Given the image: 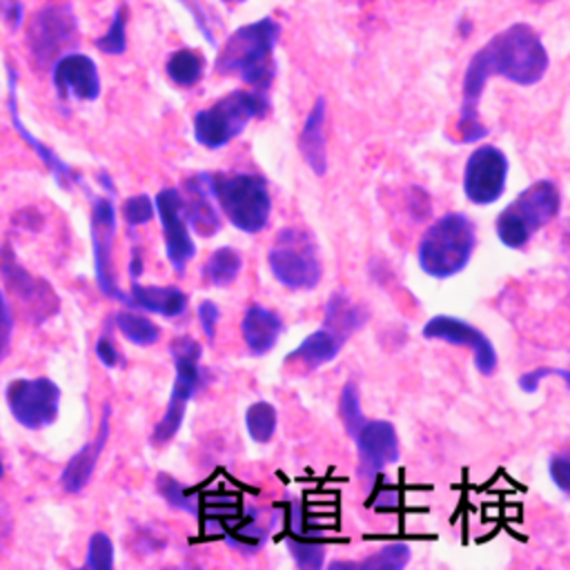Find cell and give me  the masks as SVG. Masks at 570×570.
Masks as SVG:
<instances>
[{
    "label": "cell",
    "mask_w": 570,
    "mask_h": 570,
    "mask_svg": "<svg viewBox=\"0 0 570 570\" xmlns=\"http://www.w3.org/2000/svg\"><path fill=\"white\" fill-rule=\"evenodd\" d=\"M550 58L539 33L517 22L494 33L470 58L461 82V111L456 118V131L463 142H476L488 136V127L479 118V100L490 78L499 76L521 87L537 85L548 71Z\"/></svg>",
    "instance_id": "1"
},
{
    "label": "cell",
    "mask_w": 570,
    "mask_h": 570,
    "mask_svg": "<svg viewBox=\"0 0 570 570\" xmlns=\"http://www.w3.org/2000/svg\"><path fill=\"white\" fill-rule=\"evenodd\" d=\"M278 38L281 24L269 16L238 27L223 42L214 71L218 76H238L252 89L267 91L276 73L274 47Z\"/></svg>",
    "instance_id": "2"
},
{
    "label": "cell",
    "mask_w": 570,
    "mask_h": 570,
    "mask_svg": "<svg viewBox=\"0 0 570 570\" xmlns=\"http://www.w3.org/2000/svg\"><path fill=\"white\" fill-rule=\"evenodd\" d=\"M207 191L218 203L225 218L245 234H258L267 227L272 196L267 180L252 171H203Z\"/></svg>",
    "instance_id": "3"
},
{
    "label": "cell",
    "mask_w": 570,
    "mask_h": 570,
    "mask_svg": "<svg viewBox=\"0 0 570 570\" xmlns=\"http://www.w3.org/2000/svg\"><path fill=\"white\" fill-rule=\"evenodd\" d=\"M474 247V223L461 212L443 214L423 232L419 240V267L432 278L456 276L468 267Z\"/></svg>",
    "instance_id": "4"
},
{
    "label": "cell",
    "mask_w": 570,
    "mask_h": 570,
    "mask_svg": "<svg viewBox=\"0 0 570 570\" xmlns=\"http://www.w3.org/2000/svg\"><path fill=\"white\" fill-rule=\"evenodd\" d=\"M559 209V187L552 180L541 178L519 191V196L499 212L494 220L497 238L510 249H521L541 227L557 218Z\"/></svg>",
    "instance_id": "5"
},
{
    "label": "cell",
    "mask_w": 570,
    "mask_h": 570,
    "mask_svg": "<svg viewBox=\"0 0 570 570\" xmlns=\"http://www.w3.org/2000/svg\"><path fill=\"white\" fill-rule=\"evenodd\" d=\"M269 111V100L265 91L256 89H234L212 102L209 107L196 111L194 116V138L205 149H220L232 142L243 129L263 118Z\"/></svg>",
    "instance_id": "6"
},
{
    "label": "cell",
    "mask_w": 570,
    "mask_h": 570,
    "mask_svg": "<svg viewBox=\"0 0 570 570\" xmlns=\"http://www.w3.org/2000/svg\"><path fill=\"white\" fill-rule=\"evenodd\" d=\"M169 354H171L176 376L171 383L167 410H165L163 419L154 425V432H151L154 445H165L167 441H171L176 436V432L183 425L187 403L205 385V370L200 367L203 347L196 338H191L187 334L176 336L169 343Z\"/></svg>",
    "instance_id": "7"
},
{
    "label": "cell",
    "mask_w": 570,
    "mask_h": 570,
    "mask_svg": "<svg viewBox=\"0 0 570 570\" xmlns=\"http://www.w3.org/2000/svg\"><path fill=\"white\" fill-rule=\"evenodd\" d=\"M267 265L272 276L294 292H312L323 276L318 245L303 227L278 229L267 252Z\"/></svg>",
    "instance_id": "8"
},
{
    "label": "cell",
    "mask_w": 570,
    "mask_h": 570,
    "mask_svg": "<svg viewBox=\"0 0 570 570\" xmlns=\"http://www.w3.org/2000/svg\"><path fill=\"white\" fill-rule=\"evenodd\" d=\"M78 38L76 16L67 2H49L40 7L27 27V47L38 69L53 65L62 51Z\"/></svg>",
    "instance_id": "9"
},
{
    "label": "cell",
    "mask_w": 570,
    "mask_h": 570,
    "mask_svg": "<svg viewBox=\"0 0 570 570\" xmlns=\"http://www.w3.org/2000/svg\"><path fill=\"white\" fill-rule=\"evenodd\" d=\"M4 396L11 416L27 430L49 428L58 419L60 387L47 376L13 379Z\"/></svg>",
    "instance_id": "10"
},
{
    "label": "cell",
    "mask_w": 570,
    "mask_h": 570,
    "mask_svg": "<svg viewBox=\"0 0 570 570\" xmlns=\"http://www.w3.org/2000/svg\"><path fill=\"white\" fill-rule=\"evenodd\" d=\"M91 247H94V272L100 292L107 298H114L127 305V294L116 283L114 272V238H116V207L111 198L100 196L91 203Z\"/></svg>",
    "instance_id": "11"
},
{
    "label": "cell",
    "mask_w": 570,
    "mask_h": 570,
    "mask_svg": "<svg viewBox=\"0 0 570 570\" xmlns=\"http://www.w3.org/2000/svg\"><path fill=\"white\" fill-rule=\"evenodd\" d=\"M508 183V156L494 145L476 147L463 169V194L474 205L497 203Z\"/></svg>",
    "instance_id": "12"
},
{
    "label": "cell",
    "mask_w": 570,
    "mask_h": 570,
    "mask_svg": "<svg viewBox=\"0 0 570 570\" xmlns=\"http://www.w3.org/2000/svg\"><path fill=\"white\" fill-rule=\"evenodd\" d=\"M154 207H156V214L163 225L167 261L176 274H183L187 263L196 254V245H194V238L187 227L183 194L176 187H165L156 194Z\"/></svg>",
    "instance_id": "13"
},
{
    "label": "cell",
    "mask_w": 570,
    "mask_h": 570,
    "mask_svg": "<svg viewBox=\"0 0 570 570\" xmlns=\"http://www.w3.org/2000/svg\"><path fill=\"white\" fill-rule=\"evenodd\" d=\"M421 334H423V338H430V341H445L450 345L470 347L472 356H474L476 372L483 376L494 374L497 363H499L497 350L490 343V338L479 327L470 325L468 321L448 316V314H436L423 325Z\"/></svg>",
    "instance_id": "14"
},
{
    "label": "cell",
    "mask_w": 570,
    "mask_h": 570,
    "mask_svg": "<svg viewBox=\"0 0 570 570\" xmlns=\"http://www.w3.org/2000/svg\"><path fill=\"white\" fill-rule=\"evenodd\" d=\"M0 276L7 287L18 296L22 305L29 307V314L40 323L58 312V296L49 287L47 281L29 274L16 258L11 245H2L0 249Z\"/></svg>",
    "instance_id": "15"
},
{
    "label": "cell",
    "mask_w": 570,
    "mask_h": 570,
    "mask_svg": "<svg viewBox=\"0 0 570 570\" xmlns=\"http://www.w3.org/2000/svg\"><path fill=\"white\" fill-rule=\"evenodd\" d=\"M356 452H358V476L365 481H374L387 465L396 463L401 456L399 436L390 421L376 419L365 421L354 434Z\"/></svg>",
    "instance_id": "16"
},
{
    "label": "cell",
    "mask_w": 570,
    "mask_h": 570,
    "mask_svg": "<svg viewBox=\"0 0 570 570\" xmlns=\"http://www.w3.org/2000/svg\"><path fill=\"white\" fill-rule=\"evenodd\" d=\"M51 80L58 98L96 100L100 96V73L85 53H62L51 65Z\"/></svg>",
    "instance_id": "17"
},
{
    "label": "cell",
    "mask_w": 570,
    "mask_h": 570,
    "mask_svg": "<svg viewBox=\"0 0 570 570\" xmlns=\"http://www.w3.org/2000/svg\"><path fill=\"white\" fill-rule=\"evenodd\" d=\"M285 508L287 528H285V546L294 559V563L303 570H318L325 561V541L314 532L303 519V505L298 499H289Z\"/></svg>",
    "instance_id": "18"
},
{
    "label": "cell",
    "mask_w": 570,
    "mask_h": 570,
    "mask_svg": "<svg viewBox=\"0 0 570 570\" xmlns=\"http://www.w3.org/2000/svg\"><path fill=\"white\" fill-rule=\"evenodd\" d=\"M109 419H111V410H109V403H105L102 407V416H100V425H98V432L96 436L85 443L69 461L67 465L62 468L60 472V485L65 492L69 494H78L87 488L94 470H96V463L107 445V439H109Z\"/></svg>",
    "instance_id": "19"
},
{
    "label": "cell",
    "mask_w": 570,
    "mask_h": 570,
    "mask_svg": "<svg viewBox=\"0 0 570 570\" xmlns=\"http://www.w3.org/2000/svg\"><path fill=\"white\" fill-rule=\"evenodd\" d=\"M283 332H285V323L274 309L254 303L243 312L240 336L249 354L263 356L272 352Z\"/></svg>",
    "instance_id": "20"
},
{
    "label": "cell",
    "mask_w": 570,
    "mask_h": 570,
    "mask_svg": "<svg viewBox=\"0 0 570 570\" xmlns=\"http://www.w3.org/2000/svg\"><path fill=\"white\" fill-rule=\"evenodd\" d=\"M187 294L176 285H140L138 281L131 283V289L127 294V307L145 309L149 314H158L165 318H178L187 309Z\"/></svg>",
    "instance_id": "21"
},
{
    "label": "cell",
    "mask_w": 570,
    "mask_h": 570,
    "mask_svg": "<svg viewBox=\"0 0 570 570\" xmlns=\"http://www.w3.org/2000/svg\"><path fill=\"white\" fill-rule=\"evenodd\" d=\"M325 116H327V105L325 98L318 96L314 107L309 109L303 129L298 134V151L307 167L316 176L327 174V149H325Z\"/></svg>",
    "instance_id": "22"
},
{
    "label": "cell",
    "mask_w": 570,
    "mask_h": 570,
    "mask_svg": "<svg viewBox=\"0 0 570 570\" xmlns=\"http://www.w3.org/2000/svg\"><path fill=\"white\" fill-rule=\"evenodd\" d=\"M7 78H9V102H7V107H9V116H11L13 129H16V131L20 134V138L40 156V160L51 169V174L56 176V183H58L60 187H69L71 180H78L76 174H73V169H71L65 160H60L45 142H40L29 129H24V125H22V120H20V116H18V105H16V80H18V73H16L13 65H9V62H7Z\"/></svg>",
    "instance_id": "23"
},
{
    "label": "cell",
    "mask_w": 570,
    "mask_h": 570,
    "mask_svg": "<svg viewBox=\"0 0 570 570\" xmlns=\"http://www.w3.org/2000/svg\"><path fill=\"white\" fill-rule=\"evenodd\" d=\"M343 338L332 332L330 327H318L312 334H307L289 354H287V363L292 365H301L305 370H316L321 365H327L330 361H334L343 347Z\"/></svg>",
    "instance_id": "24"
},
{
    "label": "cell",
    "mask_w": 570,
    "mask_h": 570,
    "mask_svg": "<svg viewBox=\"0 0 570 570\" xmlns=\"http://www.w3.org/2000/svg\"><path fill=\"white\" fill-rule=\"evenodd\" d=\"M187 198H183L187 225H191L200 236H214L220 229V216L212 203L203 174L187 178Z\"/></svg>",
    "instance_id": "25"
},
{
    "label": "cell",
    "mask_w": 570,
    "mask_h": 570,
    "mask_svg": "<svg viewBox=\"0 0 570 570\" xmlns=\"http://www.w3.org/2000/svg\"><path fill=\"white\" fill-rule=\"evenodd\" d=\"M367 318L363 305L347 298L345 292H334L325 303V327L336 332L343 341H347Z\"/></svg>",
    "instance_id": "26"
},
{
    "label": "cell",
    "mask_w": 570,
    "mask_h": 570,
    "mask_svg": "<svg viewBox=\"0 0 570 570\" xmlns=\"http://www.w3.org/2000/svg\"><path fill=\"white\" fill-rule=\"evenodd\" d=\"M238 519V517H236ZM234 519V521H236ZM274 523H276V519H272L269 523H263L258 517H249L247 521H236L234 525H232V530L227 528L225 532H223V541L232 548V550H236V552H240V554H256V552H261L263 550V546L267 543V539H269V534H272V530H274Z\"/></svg>",
    "instance_id": "27"
},
{
    "label": "cell",
    "mask_w": 570,
    "mask_h": 570,
    "mask_svg": "<svg viewBox=\"0 0 570 570\" xmlns=\"http://www.w3.org/2000/svg\"><path fill=\"white\" fill-rule=\"evenodd\" d=\"M412 550L405 541H390L383 543L376 552L365 557L363 561H332L330 570H343V568H354V570H401L410 563Z\"/></svg>",
    "instance_id": "28"
},
{
    "label": "cell",
    "mask_w": 570,
    "mask_h": 570,
    "mask_svg": "<svg viewBox=\"0 0 570 570\" xmlns=\"http://www.w3.org/2000/svg\"><path fill=\"white\" fill-rule=\"evenodd\" d=\"M243 269V258L238 254V249L223 245L218 249H214L207 261L203 263V283L209 287H227L236 281V276Z\"/></svg>",
    "instance_id": "29"
},
{
    "label": "cell",
    "mask_w": 570,
    "mask_h": 570,
    "mask_svg": "<svg viewBox=\"0 0 570 570\" xmlns=\"http://www.w3.org/2000/svg\"><path fill=\"white\" fill-rule=\"evenodd\" d=\"M165 71L174 85L189 89L198 85L205 73V56L196 49H178L169 56Z\"/></svg>",
    "instance_id": "30"
},
{
    "label": "cell",
    "mask_w": 570,
    "mask_h": 570,
    "mask_svg": "<svg viewBox=\"0 0 570 570\" xmlns=\"http://www.w3.org/2000/svg\"><path fill=\"white\" fill-rule=\"evenodd\" d=\"M114 318H116V327L120 330V334L138 347H149V345L158 343V338H160V327L142 314L122 309V312H116Z\"/></svg>",
    "instance_id": "31"
},
{
    "label": "cell",
    "mask_w": 570,
    "mask_h": 570,
    "mask_svg": "<svg viewBox=\"0 0 570 570\" xmlns=\"http://www.w3.org/2000/svg\"><path fill=\"white\" fill-rule=\"evenodd\" d=\"M276 407L267 401H256L245 410V430L252 441L267 443L276 432Z\"/></svg>",
    "instance_id": "32"
},
{
    "label": "cell",
    "mask_w": 570,
    "mask_h": 570,
    "mask_svg": "<svg viewBox=\"0 0 570 570\" xmlns=\"http://www.w3.org/2000/svg\"><path fill=\"white\" fill-rule=\"evenodd\" d=\"M156 490L174 510H183V512H189L194 517L200 512L198 497L187 485H183L178 479H174L171 474L158 472L156 474Z\"/></svg>",
    "instance_id": "33"
},
{
    "label": "cell",
    "mask_w": 570,
    "mask_h": 570,
    "mask_svg": "<svg viewBox=\"0 0 570 570\" xmlns=\"http://www.w3.org/2000/svg\"><path fill=\"white\" fill-rule=\"evenodd\" d=\"M96 49H100L107 56H120L127 49V7L120 4L114 13V20L109 29L94 40Z\"/></svg>",
    "instance_id": "34"
},
{
    "label": "cell",
    "mask_w": 570,
    "mask_h": 570,
    "mask_svg": "<svg viewBox=\"0 0 570 570\" xmlns=\"http://www.w3.org/2000/svg\"><path fill=\"white\" fill-rule=\"evenodd\" d=\"M338 414L343 419V425L347 434L354 439L358 428L365 423V416L361 412V399H358V385L354 381H347L338 396Z\"/></svg>",
    "instance_id": "35"
},
{
    "label": "cell",
    "mask_w": 570,
    "mask_h": 570,
    "mask_svg": "<svg viewBox=\"0 0 570 570\" xmlns=\"http://www.w3.org/2000/svg\"><path fill=\"white\" fill-rule=\"evenodd\" d=\"M85 568L111 570L114 568V543L105 532H94L87 546Z\"/></svg>",
    "instance_id": "36"
},
{
    "label": "cell",
    "mask_w": 570,
    "mask_h": 570,
    "mask_svg": "<svg viewBox=\"0 0 570 570\" xmlns=\"http://www.w3.org/2000/svg\"><path fill=\"white\" fill-rule=\"evenodd\" d=\"M154 214H156V207H154V200L147 194L129 196L122 203V218L131 229L140 227V225H147L154 218Z\"/></svg>",
    "instance_id": "37"
},
{
    "label": "cell",
    "mask_w": 570,
    "mask_h": 570,
    "mask_svg": "<svg viewBox=\"0 0 570 570\" xmlns=\"http://www.w3.org/2000/svg\"><path fill=\"white\" fill-rule=\"evenodd\" d=\"M561 376L563 379V383H568L570 379H568V370H563V367H537V370H530V372H525V374H521L519 376V387L523 390V392H528V394H532V392H537V387H539V381L541 379H546V376Z\"/></svg>",
    "instance_id": "38"
},
{
    "label": "cell",
    "mask_w": 570,
    "mask_h": 570,
    "mask_svg": "<svg viewBox=\"0 0 570 570\" xmlns=\"http://www.w3.org/2000/svg\"><path fill=\"white\" fill-rule=\"evenodd\" d=\"M96 356H98V361H100L105 367H122V365H125V358H122L120 350L116 347V343L111 341L109 334H102V336L96 341Z\"/></svg>",
    "instance_id": "39"
},
{
    "label": "cell",
    "mask_w": 570,
    "mask_h": 570,
    "mask_svg": "<svg viewBox=\"0 0 570 570\" xmlns=\"http://www.w3.org/2000/svg\"><path fill=\"white\" fill-rule=\"evenodd\" d=\"M11 334H13V314L9 307L7 296L0 289V361L4 358V354L9 352L11 345Z\"/></svg>",
    "instance_id": "40"
},
{
    "label": "cell",
    "mask_w": 570,
    "mask_h": 570,
    "mask_svg": "<svg viewBox=\"0 0 570 570\" xmlns=\"http://www.w3.org/2000/svg\"><path fill=\"white\" fill-rule=\"evenodd\" d=\"M218 318H220V309L216 303L212 301H203L198 305V321H200V327H203V334L209 343H214L216 338V325H218Z\"/></svg>",
    "instance_id": "41"
},
{
    "label": "cell",
    "mask_w": 570,
    "mask_h": 570,
    "mask_svg": "<svg viewBox=\"0 0 570 570\" xmlns=\"http://www.w3.org/2000/svg\"><path fill=\"white\" fill-rule=\"evenodd\" d=\"M548 472H550L554 485L563 494H568V488H570L568 485V456L566 454H552L550 461H548Z\"/></svg>",
    "instance_id": "42"
},
{
    "label": "cell",
    "mask_w": 570,
    "mask_h": 570,
    "mask_svg": "<svg viewBox=\"0 0 570 570\" xmlns=\"http://www.w3.org/2000/svg\"><path fill=\"white\" fill-rule=\"evenodd\" d=\"M0 20H4L11 29H18L24 20V7L20 0H0Z\"/></svg>",
    "instance_id": "43"
},
{
    "label": "cell",
    "mask_w": 570,
    "mask_h": 570,
    "mask_svg": "<svg viewBox=\"0 0 570 570\" xmlns=\"http://www.w3.org/2000/svg\"><path fill=\"white\" fill-rule=\"evenodd\" d=\"M9 532H11V510H9V503L4 501V497H0V554L4 550Z\"/></svg>",
    "instance_id": "44"
},
{
    "label": "cell",
    "mask_w": 570,
    "mask_h": 570,
    "mask_svg": "<svg viewBox=\"0 0 570 570\" xmlns=\"http://www.w3.org/2000/svg\"><path fill=\"white\" fill-rule=\"evenodd\" d=\"M140 272H142V256H140V249L134 247L131 261H129V276H131V281H138Z\"/></svg>",
    "instance_id": "45"
},
{
    "label": "cell",
    "mask_w": 570,
    "mask_h": 570,
    "mask_svg": "<svg viewBox=\"0 0 570 570\" xmlns=\"http://www.w3.org/2000/svg\"><path fill=\"white\" fill-rule=\"evenodd\" d=\"M2 472H4V468H2V461H0V479H2Z\"/></svg>",
    "instance_id": "46"
},
{
    "label": "cell",
    "mask_w": 570,
    "mask_h": 570,
    "mask_svg": "<svg viewBox=\"0 0 570 570\" xmlns=\"http://www.w3.org/2000/svg\"><path fill=\"white\" fill-rule=\"evenodd\" d=\"M223 2H243V0H223Z\"/></svg>",
    "instance_id": "47"
},
{
    "label": "cell",
    "mask_w": 570,
    "mask_h": 570,
    "mask_svg": "<svg viewBox=\"0 0 570 570\" xmlns=\"http://www.w3.org/2000/svg\"><path fill=\"white\" fill-rule=\"evenodd\" d=\"M532 2H550V0H532Z\"/></svg>",
    "instance_id": "48"
}]
</instances>
